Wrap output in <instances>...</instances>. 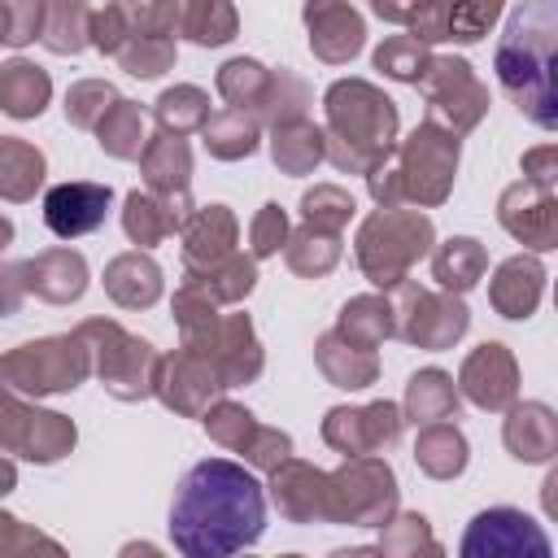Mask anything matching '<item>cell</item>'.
Wrapping results in <instances>:
<instances>
[{
  "mask_svg": "<svg viewBox=\"0 0 558 558\" xmlns=\"http://www.w3.org/2000/svg\"><path fill=\"white\" fill-rule=\"evenodd\" d=\"M166 532L187 558H227L257 545L266 532L262 480L231 458H205L187 466L174 488Z\"/></svg>",
  "mask_w": 558,
  "mask_h": 558,
  "instance_id": "1",
  "label": "cell"
},
{
  "mask_svg": "<svg viewBox=\"0 0 558 558\" xmlns=\"http://www.w3.org/2000/svg\"><path fill=\"white\" fill-rule=\"evenodd\" d=\"M462 554L466 558H519V554H536V558H549V541L545 532L523 514V510H510V506H497V510H484L466 541H462Z\"/></svg>",
  "mask_w": 558,
  "mask_h": 558,
  "instance_id": "2",
  "label": "cell"
},
{
  "mask_svg": "<svg viewBox=\"0 0 558 558\" xmlns=\"http://www.w3.org/2000/svg\"><path fill=\"white\" fill-rule=\"evenodd\" d=\"M105 209H109V187L105 183H57L44 196V222L61 240L96 231L105 222Z\"/></svg>",
  "mask_w": 558,
  "mask_h": 558,
  "instance_id": "3",
  "label": "cell"
},
{
  "mask_svg": "<svg viewBox=\"0 0 558 558\" xmlns=\"http://www.w3.org/2000/svg\"><path fill=\"white\" fill-rule=\"evenodd\" d=\"M549 65H554V39L536 44V52L519 48L510 35L501 39V52H497V74H501V83H506V87H510L519 100L536 96V105H549Z\"/></svg>",
  "mask_w": 558,
  "mask_h": 558,
  "instance_id": "4",
  "label": "cell"
}]
</instances>
